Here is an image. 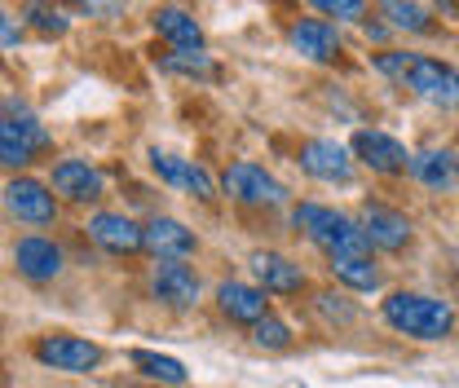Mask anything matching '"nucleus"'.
Returning <instances> with one entry per match:
<instances>
[{"instance_id":"obj_9","label":"nucleus","mask_w":459,"mask_h":388,"mask_svg":"<svg viewBox=\"0 0 459 388\" xmlns=\"http://www.w3.org/2000/svg\"><path fill=\"white\" fill-rule=\"evenodd\" d=\"M358 229H362L367 243L380 247V252H402V247L411 243V221H406L402 212H394V208H380V203H367V208H362Z\"/></svg>"},{"instance_id":"obj_30","label":"nucleus","mask_w":459,"mask_h":388,"mask_svg":"<svg viewBox=\"0 0 459 388\" xmlns=\"http://www.w3.org/2000/svg\"><path fill=\"white\" fill-rule=\"evenodd\" d=\"M411 57H415V54H380V57H376V66H380L385 75H394V80H406Z\"/></svg>"},{"instance_id":"obj_19","label":"nucleus","mask_w":459,"mask_h":388,"mask_svg":"<svg viewBox=\"0 0 459 388\" xmlns=\"http://www.w3.org/2000/svg\"><path fill=\"white\" fill-rule=\"evenodd\" d=\"M151 168H155V172H160V181H169V185H186V190H195L199 199H217V190H212L208 172H204V168H195L190 160H177V155L155 151V155H151Z\"/></svg>"},{"instance_id":"obj_2","label":"nucleus","mask_w":459,"mask_h":388,"mask_svg":"<svg viewBox=\"0 0 459 388\" xmlns=\"http://www.w3.org/2000/svg\"><path fill=\"white\" fill-rule=\"evenodd\" d=\"M291 221H296V229H305V238H309L314 247H323L332 261H336V256H367V252H371L367 234L349 221V217H341L336 208L300 203V208L291 212Z\"/></svg>"},{"instance_id":"obj_20","label":"nucleus","mask_w":459,"mask_h":388,"mask_svg":"<svg viewBox=\"0 0 459 388\" xmlns=\"http://www.w3.org/2000/svg\"><path fill=\"white\" fill-rule=\"evenodd\" d=\"M411 172H415V181H424L429 190H455L459 185V160L451 151H420V155H411Z\"/></svg>"},{"instance_id":"obj_3","label":"nucleus","mask_w":459,"mask_h":388,"mask_svg":"<svg viewBox=\"0 0 459 388\" xmlns=\"http://www.w3.org/2000/svg\"><path fill=\"white\" fill-rule=\"evenodd\" d=\"M411 93H420V98H429V102H437V107H459V71L455 66H446V62H437V57H411V66H406V80H402Z\"/></svg>"},{"instance_id":"obj_28","label":"nucleus","mask_w":459,"mask_h":388,"mask_svg":"<svg viewBox=\"0 0 459 388\" xmlns=\"http://www.w3.org/2000/svg\"><path fill=\"white\" fill-rule=\"evenodd\" d=\"M309 4L327 18H362V9H367V0H309Z\"/></svg>"},{"instance_id":"obj_25","label":"nucleus","mask_w":459,"mask_h":388,"mask_svg":"<svg viewBox=\"0 0 459 388\" xmlns=\"http://www.w3.org/2000/svg\"><path fill=\"white\" fill-rule=\"evenodd\" d=\"M160 66H164L169 75H199V80H212V75H217L212 57L199 54V49H177V54H164L160 57Z\"/></svg>"},{"instance_id":"obj_21","label":"nucleus","mask_w":459,"mask_h":388,"mask_svg":"<svg viewBox=\"0 0 459 388\" xmlns=\"http://www.w3.org/2000/svg\"><path fill=\"white\" fill-rule=\"evenodd\" d=\"M155 31L169 40L172 49H204V27L186 13V9H172V4H164V9H155Z\"/></svg>"},{"instance_id":"obj_23","label":"nucleus","mask_w":459,"mask_h":388,"mask_svg":"<svg viewBox=\"0 0 459 388\" xmlns=\"http://www.w3.org/2000/svg\"><path fill=\"white\" fill-rule=\"evenodd\" d=\"M22 18H27V27L40 31V36H66V31H71V18L62 13V4H54V0H27Z\"/></svg>"},{"instance_id":"obj_6","label":"nucleus","mask_w":459,"mask_h":388,"mask_svg":"<svg viewBox=\"0 0 459 388\" xmlns=\"http://www.w3.org/2000/svg\"><path fill=\"white\" fill-rule=\"evenodd\" d=\"M36 362L80 375V371H93L102 362V349L84 335H45V340H36Z\"/></svg>"},{"instance_id":"obj_12","label":"nucleus","mask_w":459,"mask_h":388,"mask_svg":"<svg viewBox=\"0 0 459 388\" xmlns=\"http://www.w3.org/2000/svg\"><path fill=\"white\" fill-rule=\"evenodd\" d=\"M217 300H221V314H226L230 323L256 327L261 318H270V305H265V291H261V287H247V282H221V287H217Z\"/></svg>"},{"instance_id":"obj_31","label":"nucleus","mask_w":459,"mask_h":388,"mask_svg":"<svg viewBox=\"0 0 459 388\" xmlns=\"http://www.w3.org/2000/svg\"><path fill=\"white\" fill-rule=\"evenodd\" d=\"M318 309H323L327 318H336V323H353V309L341 305V296H318Z\"/></svg>"},{"instance_id":"obj_13","label":"nucleus","mask_w":459,"mask_h":388,"mask_svg":"<svg viewBox=\"0 0 459 388\" xmlns=\"http://www.w3.org/2000/svg\"><path fill=\"white\" fill-rule=\"evenodd\" d=\"M13 265H18V274L31 278V282H49V278L62 274V252L49 238H22L13 247Z\"/></svg>"},{"instance_id":"obj_18","label":"nucleus","mask_w":459,"mask_h":388,"mask_svg":"<svg viewBox=\"0 0 459 388\" xmlns=\"http://www.w3.org/2000/svg\"><path fill=\"white\" fill-rule=\"evenodd\" d=\"M252 274L261 282V291H279V296H291V291H300V265H291L287 256H274V252H256L252 256Z\"/></svg>"},{"instance_id":"obj_15","label":"nucleus","mask_w":459,"mask_h":388,"mask_svg":"<svg viewBox=\"0 0 459 388\" xmlns=\"http://www.w3.org/2000/svg\"><path fill=\"white\" fill-rule=\"evenodd\" d=\"M300 168L309 172V177H318V181H349V151H344L341 142H305V151H300Z\"/></svg>"},{"instance_id":"obj_7","label":"nucleus","mask_w":459,"mask_h":388,"mask_svg":"<svg viewBox=\"0 0 459 388\" xmlns=\"http://www.w3.org/2000/svg\"><path fill=\"white\" fill-rule=\"evenodd\" d=\"M4 208H9L18 221H31V225H49L57 212L49 185H40V181H31V177H18V181L4 185Z\"/></svg>"},{"instance_id":"obj_29","label":"nucleus","mask_w":459,"mask_h":388,"mask_svg":"<svg viewBox=\"0 0 459 388\" xmlns=\"http://www.w3.org/2000/svg\"><path fill=\"white\" fill-rule=\"evenodd\" d=\"M80 13H89V18H115L119 9H124V0H71Z\"/></svg>"},{"instance_id":"obj_10","label":"nucleus","mask_w":459,"mask_h":388,"mask_svg":"<svg viewBox=\"0 0 459 388\" xmlns=\"http://www.w3.org/2000/svg\"><path fill=\"white\" fill-rule=\"evenodd\" d=\"M89 238H93L98 247L115 252V256H133V252L146 247L142 225H133L128 217H119V212H98V217L89 221Z\"/></svg>"},{"instance_id":"obj_17","label":"nucleus","mask_w":459,"mask_h":388,"mask_svg":"<svg viewBox=\"0 0 459 388\" xmlns=\"http://www.w3.org/2000/svg\"><path fill=\"white\" fill-rule=\"evenodd\" d=\"M142 234H146V247H151L160 261H181V256L195 252V234L181 221H172V217H155Z\"/></svg>"},{"instance_id":"obj_24","label":"nucleus","mask_w":459,"mask_h":388,"mask_svg":"<svg viewBox=\"0 0 459 388\" xmlns=\"http://www.w3.org/2000/svg\"><path fill=\"white\" fill-rule=\"evenodd\" d=\"M133 366H137L142 375L160 380V384H186V366H181L177 358H164V353H146V349H137V353H133Z\"/></svg>"},{"instance_id":"obj_32","label":"nucleus","mask_w":459,"mask_h":388,"mask_svg":"<svg viewBox=\"0 0 459 388\" xmlns=\"http://www.w3.org/2000/svg\"><path fill=\"white\" fill-rule=\"evenodd\" d=\"M18 40H22V27H18V22H13L4 9H0V45H4V49H13Z\"/></svg>"},{"instance_id":"obj_4","label":"nucleus","mask_w":459,"mask_h":388,"mask_svg":"<svg viewBox=\"0 0 459 388\" xmlns=\"http://www.w3.org/2000/svg\"><path fill=\"white\" fill-rule=\"evenodd\" d=\"M221 185H226L230 199L252 203V208H279V203H287L283 181H274L265 168H256V164H230Z\"/></svg>"},{"instance_id":"obj_14","label":"nucleus","mask_w":459,"mask_h":388,"mask_svg":"<svg viewBox=\"0 0 459 388\" xmlns=\"http://www.w3.org/2000/svg\"><path fill=\"white\" fill-rule=\"evenodd\" d=\"M155 300H164L169 309H190L195 300H199V278L190 274L181 261H164L160 270H155Z\"/></svg>"},{"instance_id":"obj_11","label":"nucleus","mask_w":459,"mask_h":388,"mask_svg":"<svg viewBox=\"0 0 459 388\" xmlns=\"http://www.w3.org/2000/svg\"><path fill=\"white\" fill-rule=\"evenodd\" d=\"M287 40H291L296 54L309 57V62H332V57L341 54V36H336V27L323 22V18H305V22H296V27L287 31Z\"/></svg>"},{"instance_id":"obj_8","label":"nucleus","mask_w":459,"mask_h":388,"mask_svg":"<svg viewBox=\"0 0 459 388\" xmlns=\"http://www.w3.org/2000/svg\"><path fill=\"white\" fill-rule=\"evenodd\" d=\"M353 151H358V160L371 168V172H385V177H394V172H406V164H411L406 146H402L398 137L380 133V128H362V133L353 137Z\"/></svg>"},{"instance_id":"obj_5","label":"nucleus","mask_w":459,"mask_h":388,"mask_svg":"<svg viewBox=\"0 0 459 388\" xmlns=\"http://www.w3.org/2000/svg\"><path fill=\"white\" fill-rule=\"evenodd\" d=\"M40 151H49V133L31 115L0 119V164L4 168H27Z\"/></svg>"},{"instance_id":"obj_26","label":"nucleus","mask_w":459,"mask_h":388,"mask_svg":"<svg viewBox=\"0 0 459 388\" xmlns=\"http://www.w3.org/2000/svg\"><path fill=\"white\" fill-rule=\"evenodd\" d=\"M332 274L349 282V287H358V291H376L380 287V274L371 270V261L367 256H336L332 261Z\"/></svg>"},{"instance_id":"obj_22","label":"nucleus","mask_w":459,"mask_h":388,"mask_svg":"<svg viewBox=\"0 0 459 388\" xmlns=\"http://www.w3.org/2000/svg\"><path fill=\"white\" fill-rule=\"evenodd\" d=\"M380 18H385L389 27H398V31H411V36L433 31L429 9H424V4H415V0H380Z\"/></svg>"},{"instance_id":"obj_16","label":"nucleus","mask_w":459,"mask_h":388,"mask_svg":"<svg viewBox=\"0 0 459 388\" xmlns=\"http://www.w3.org/2000/svg\"><path fill=\"white\" fill-rule=\"evenodd\" d=\"M54 190L66 194L71 203H89V199L102 194V172L89 168L84 160H62V164L54 168Z\"/></svg>"},{"instance_id":"obj_27","label":"nucleus","mask_w":459,"mask_h":388,"mask_svg":"<svg viewBox=\"0 0 459 388\" xmlns=\"http://www.w3.org/2000/svg\"><path fill=\"white\" fill-rule=\"evenodd\" d=\"M252 340H256L261 349H287V344H291V332H287L279 318H261V323L252 327Z\"/></svg>"},{"instance_id":"obj_1","label":"nucleus","mask_w":459,"mask_h":388,"mask_svg":"<svg viewBox=\"0 0 459 388\" xmlns=\"http://www.w3.org/2000/svg\"><path fill=\"white\" fill-rule=\"evenodd\" d=\"M385 323L402 335L415 340H446L455 327V309L437 296H420V291H394L385 300Z\"/></svg>"}]
</instances>
